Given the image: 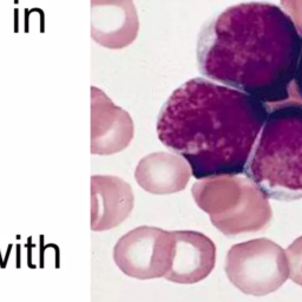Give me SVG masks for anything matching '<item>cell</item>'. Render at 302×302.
Segmentation results:
<instances>
[{
  "label": "cell",
  "instance_id": "cell-1",
  "mask_svg": "<svg viewBox=\"0 0 302 302\" xmlns=\"http://www.w3.org/2000/svg\"><path fill=\"white\" fill-rule=\"evenodd\" d=\"M301 50L292 17L268 1L233 5L209 18L196 43L202 77L264 104L287 102Z\"/></svg>",
  "mask_w": 302,
  "mask_h": 302
},
{
  "label": "cell",
  "instance_id": "cell-2",
  "mask_svg": "<svg viewBox=\"0 0 302 302\" xmlns=\"http://www.w3.org/2000/svg\"><path fill=\"white\" fill-rule=\"evenodd\" d=\"M269 109L245 92L196 77L171 92L156 131L197 180L237 176L247 170Z\"/></svg>",
  "mask_w": 302,
  "mask_h": 302
},
{
  "label": "cell",
  "instance_id": "cell-3",
  "mask_svg": "<svg viewBox=\"0 0 302 302\" xmlns=\"http://www.w3.org/2000/svg\"><path fill=\"white\" fill-rule=\"evenodd\" d=\"M245 174L268 198H302V103L269 109Z\"/></svg>",
  "mask_w": 302,
  "mask_h": 302
},
{
  "label": "cell",
  "instance_id": "cell-4",
  "mask_svg": "<svg viewBox=\"0 0 302 302\" xmlns=\"http://www.w3.org/2000/svg\"><path fill=\"white\" fill-rule=\"evenodd\" d=\"M201 210L226 236L256 233L269 225V201L249 178L220 176L198 181L191 190Z\"/></svg>",
  "mask_w": 302,
  "mask_h": 302
},
{
  "label": "cell",
  "instance_id": "cell-5",
  "mask_svg": "<svg viewBox=\"0 0 302 302\" xmlns=\"http://www.w3.org/2000/svg\"><path fill=\"white\" fill-rule=\"evenodd\" d=\"M226 274L245 294L268 295L289 278L286 251L268 239L237 243L226 254Z\"/></svg>",
  "mask_w": 302,
  "mask_h": 302
},
{
  "label": "cell",
  "instance_id": "cell-6",
  "mask_svg": "<svg viewBox=\"0 0 302 302\" xmlns=\"http://www.w3.org/2000/svg\"><path fill=\"white\" fill-rule=\"evenodd\" d=\"M171 257V231L156 226H137L123 235L113 248L117 267L125 275L138 280L164 278Z\"/></svg>",
  "mask_w": 302,
  "mask_h": 302
},
{
  "label": "cell",
  "instance_id": "cell-7",
  "mask_svg": "<svg viewBox=\"0 0 302 302\" xmlns=\"http://www.w3.org/2000/svg\"><path fill=\"white\" fill-rule=\"evenodd\" d=\"M171 264L164 279L181 284L202 281L212 272L216 247L208 236L198 231H171Z\"/></svg>",
  "mask_w": 302,
  "mask_h": 302
},
{
  "label": "cell",
  "instance_id": "cell-8",
  "mask_svg": "<svg viewBox=\"0 0 302 302\" xmlns=\"http://www.w3.org/2000/svg\"><path fill=\"white\" fill-rule=\"evenodd\" d=\"M133 136L130 116L96 86H91V153L113 155L128 147Z\"/></svg>",
  "mask_w": 302,
  "mask_h": 302
},
{
  "label": "cell",
  "instance_id": "cell-9",
  "mask_svg": "<svg viewBox=\"0 0 302 302\" xmlns=\"http://www.w3.org/2000/svg\"><path fill=\"white\" fill-rule=\"evenodd\" d=\"M133 209L130 184L117 176H91V230L116 228Z\"/></svg>",
  "mask_w": 302,
  "mask_h": 302
},
{
  "label": "cell",
  "instance_id": "cell-10",
  "mask_svg": "<svg viewBox=\"0 0 302 302\" xmlns=\"http://www.w3.org/2000/svg\"><path fill=\"white\" fill-rule=\"evenodd\" d=\"M136 16L130 0H91V37L108 49H122L133 40Z\"/></svg>",
  "mask_w": 302,
  "mask_h": 302
},
{
  "label": "cell",
  "instance_id": "cell-11",
  "mask_svg": "<svg viewBox=\"0 0 302 302\" xmlns=\"http://www.w3.org/2000/svg\"><path fill=\"white\" fill-rule=\"evenodd\" d=\"M190 167L183 158L171 153H152L139 162L135 178L145 191L156 195L182 191L188 184Z\"/></svg>",
  "mask_w": 302,
  "mask_h": 302
},
{
  "label": "cell",
  "instance_id": "cell-12",
  "mask_svg": "<svg viewBox=\"0 0 302 302\" xmlns=\"http://www.w3.org/2000/svg\"><path fill=\"white\" fill-rule=\"evenodd\" d=\"M286 256L290 280L302 287V236L287 248Z\"/></svg>",
  "mask_w": 302,
  "mask_h": 302
},
{
  "label": "cell",
  "instance_id": "cell-13",
  "mask_svg": "<svg viewBox=\"0 0 302 302\" xmlns=\"http://www.w3.org/2000/svg\"><path fill=\"white\" fill-rule=\"evenodd\" d=\"M294 90L298 94V97L302 100V33H301V50H300V57H299L298 68H296L295 77H294Z\"/></svg>",
  "mask_w": 302,
  "mask_h": 302
}]
</instances>
